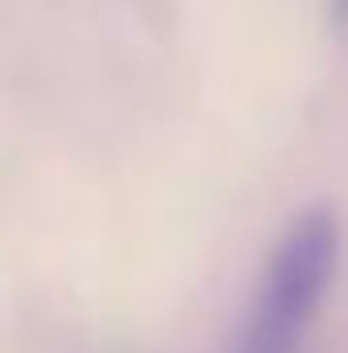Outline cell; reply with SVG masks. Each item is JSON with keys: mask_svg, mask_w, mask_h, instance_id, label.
I'll return each mask as SVG.
<instances>
[{"mask_svg": "<svg viewBox=\"0 0 348 353\" xmlns=\"http://www.w3.org/2000/svg\"><path fill=\"white\" fill-rule=\"evenodd\" d=\"M328 17L336 29H348V0H328Z\"/></svg>", "mask_w": 348, "mask_h": 353, "instance_id": "cell-2", "label": "cell"}, {"mask_svg": "<svg viewBox=\"0 0 348 353\" xmlns=\"http://www.w3.org/2000/svg\"><path fill=\"white\" fill-rule=\"evenodd\" d=\"M340 251H345V234H340L336 210L332 205L299 210L283 226V234L274 239L262 263L230 353L307 350V333L336 283Z\"/></svg>", "mask_w": 348, "mask_h": 353, "instance_id": "cell-1", "label": "cell"}]
</instances>
